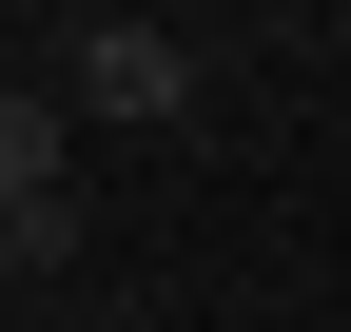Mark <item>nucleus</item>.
Instances as JSON below:
<instances>
[{"mask_svg":"<svg viewBox=\"0 0 351 332\" xmlns=\"http://www.w3.org/2000/svg\"><path fill=\"white\" fill-rule=\"evenodd\" d=\"M78 117H117V137L195 117V39L176 20H78Z\"/></svg>","mask_w":351,"mask_h":332,"instance_id":"f257e3e1","label":"nucleus"},{"mask_svg":"<svg viewBox=\"0 0 351 332\" xmlns=\"http://www.w3.org/2000/svg\"><path fill=\"white\" fill-rule=\"evenodd\" d=\"M59 156H78L59 98H0V195H59Z\"/></svg>","mask_w":351,"mask_h":332,"instance_id":"f03ea898","label":"nucleus"}]
</instances>
